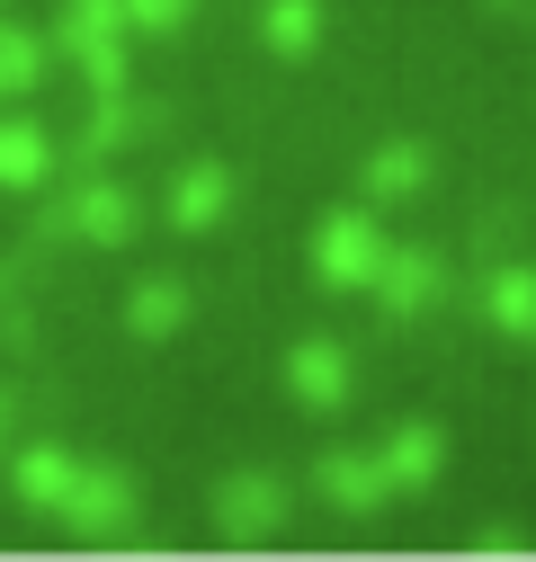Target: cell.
<instances>
[{
    "instance_id": "1",
    "label": "cell",
    "mask_w": 536,
    "mask_h": 562,
    "mask_svg": "<svg viewBox=\"0 0 536 562\" xmlns=\"http://www.w3.org/2000/svg\"><path fill=\"white\" fill-rule=\"evenodd\" d=\"M313 268H322V286H376V268H384V233H376V215L340 205V215L313 233Z\"/></svg>"
},
{
    "instance_id": "2",
    "label": "cell",
    "mask_w": 536,
    "mask_h": 562,
    "mask_svg": "<svg viewBox=\"0 0 536 562\" xmlns=\"http://www.w3.org/2000/svg\"><path fill=\"white\" fill-rule=\"evenodd\" d=\"M313 491H322L331 509H349V518H367V509H384V501H393L384 456H358V447H331V456L313 464Z\"/></svg>"
},
{
    "instance_id": "3",
    "label": "cell",
    "mask_w": 536,
    "mask_h": 562,
    "mask_svg": "<svg viewBox=\"0 0 536 562\" xmlns=\"http://www.w3.org/2000/svg\"><path fill=\"white\" fill-rule=\"evenodd\" d=\"M287 393L304 411H349V348L340 339H304L287 358Z\"/></svg>"
},
{
    "instance_id": "4",
    "label": "cell",
    "mask_w": 536,
    "mask_h": 562,
    "mask_svg": "<svg viewBox=\"0 0 536 562\" xmlns=\"http://www.w3.org/2000/svg\"><path fill=\"white\" fill-rule=\"evenodd\" d=\"M447 473V429L438 419H402V429L384 438V482L393 491H429Z\"/></svg>"
},
{
    "instance_id": "5",
    "label": "cell",
    "mask_w": 536,
    "mask_h": 562,
    "mask_svg": "<svg viewBox=\"0 0 536 562\" xmlns=\"http://www.w3.org/2000/svg\"><path fill=\"white\" fill-rule=\"evenodd\" d=\"M278 518H287V491L268 482V473H242V482L215 491V527H224V536H268Z\"/></svg>"
},
{
    "instance_id": "6",
    "label": "cell",
    "mask_w": 536,
    "mask_h": 562,
    "mask_svg": "<svg viewBox=\"0 0 536 562\" xmlns=\"http://www.w3.org/2000/svg\"><path fill=\"white\" fill-rule=\"evenodd\" d=\"M224 205H233V170L197 161V170L170 188V224H179V233H206V224H224Z\"/></svg>"
},
{
    "instance_id": "7",
    "label": "cell",
    "mask_w": 536,
    "mask_h": 562,
    "mask_svg": "<svg viewBox=\"0 0 536 562\" xmlns=\"http://www.w3.org/2000/svg\"><path fill=\"white\" fill-rule=\"evenodd\" d=\"M429 179H438L429 144H384V153L367 161V196H376V205H402V196H421Z\"/></svg>"
},
{
    "instance_id": "8",
    "label": "cell",
    "mask_w": 536,
    "mask_h": 562,
    "mask_svg": "<svg viewBox=\"0 0 536 562\" xmlns=\"http://www.w3.org/2000/svg\"><path fill=\"white\" fill-rule=\"evenodd\" d=\"M483 313H492V330L536 339V268H501L492 286H483Z\"/></svg>"
},
{
    "instance_id": "9",
    "label": "cell",
    "mask_w": 536,
    "mask_h": 562,
    "mask_svg": "<svg viewBox=\"0 0 536 562\" xmlns=\"http://www.w3.org/2000/svg\"><path fill=\"white\" fill-rule=\"evenodd\" d=\"M179 322H188V295L170 286V277H144V286L125 295V330H134V339H170Z\"/></svg>"
},
{
    "instance_id": "10",
    "label": "cell",
    "mask_w": 536,
    "mask_h": 562,
    "mask_svg": "<svg viewBox=\"0 0 536 562\" xmlns=\"http://www.w3.org/2000/svg\"><path fill=\"white\" fill-rule=\"evenodd\" d=\"M259 36H268V54H287V63H304V54L322 45V10H313V0H268V19H259Z\"/></svg>"
},
{
    "instance_id": "11",
    "label": "cell",
    "mask_w": 536,
    "mask_h": 562,
    "mask_svg": "<svg viewBox=\"0 0 536 562\" xmlns=\"http://www.w3.org/2000/svg\"><path fill=\"white\" fill-rule=\"evenodd\" d=\"M376 277H384V295H393L402 313H421V304L438 295V259H429V250H384Z\"/></svg>"
},
{
    "instance_id": "12",
    "label": "cell",
    "mask_w": 536,
    "mask_h": 562,
    "mask_svg": "<svg viewBox=\"0 0 536 562\" xmlns=\"http://www.w3.org/2000/svg\"><path fill=\"white\" fill-rule=\"evenodd\" d=\"M72 456H54V447H36V456H19V491H27V501L36 509H63V501H72Z\"/></svg>"
},
{
    "instance_id": "13",
    "label": "cell",
    "mask_w": 536,
    "mask_h": 562,
    "mask_svg": "<svg viewBox=\"0 0 536 562\" xmlns=\"http://www.w3.org/2000/svg\"><path fill=\"white\" fill-rule=\"evenodd\" d=\"M36 170H45L36 125H0V188H36Z\"/></svg>"
},
{
    "instance_id": "14",
    "label": "cell",
    "mask_w": 536,
    "mask_h": 562,
    "mask_svg": "<svg viewBox=\"0 0 536 562\" xmlns=\"http://www.w3.org/2000/svg\"><path fill=\"white\" fill-rule=\"evenodd\" d=\"M81 224H90L99 241H125V233H134V196H125V188H90V196H81Z\"/></svg>"
},
{
    "instance_id": "15",
    "label": "cell",
    "mask_w": 536,
    "mask_h": 562,
    "mask_svg": "<svg viewBox=\"0 0 536 562\" xmlns=\"http://www.w3.org/2000/svg\"><path fill=\"white\" fill-rule=\"evenodd\" d=\"M36 81V45L19 27H0V90H27Z\"/></svg>"
},
{
    "instance_id": "16",
    "label": "cell",
    "mask_w": 536,
    "mask_h": 562,
    "mask_svg": "<svg viewBox=\"0 0 536 562\" xmlns=\"http://www.w3.org/2000/svg\"><path fill=\"white\" fill-rule=\"evenodd\" d=\"M125 10H134V27H179L188 0H125Z\"/></svg>"
},
{
    "instance_id": "17",
    "label": "cell",
    "mask_w": 536,
    "mask_h": 562,
    "mask_svg": "<svg viewBox=\"0 0 536 562\" xmlns=\"http://www.w3.org/2000/svg\"><path fill=\"white\" fill-rule=\"evenodd\" d=\"M10 419H19V402H10V384H0V429H10Z\"/></svg>"
}]
</instances>
